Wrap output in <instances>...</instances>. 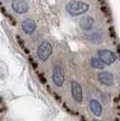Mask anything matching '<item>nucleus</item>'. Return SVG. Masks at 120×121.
<instances>
[{
	"label": "nucleus",
	"instance_id": "1",
	"mask_svg": "<svg viewBox=\"0 0 120 121\" xmlns=\"http://www.w3.org/2000/svg\"><path fill=\"white\" fill-rule=\"evenodd\" d=\"M90 9V5L83 1H71L66 4L65 10L71 16H79L86 13Z\"/></svg>",
	"mask_w": 120,
	"mask_h": 121
},
{
	"label": "nucleus",
	"instance_id": "2",
	"mask_svg": "<svg viewBox=\"0 0 120 121\" xmlns=\"http://www.w3.org/2000/svg\"><path fill=\"white\" fill-rule=\"evenodd\" d=\"M52 44L47 41H43V42L40 43V45L37 48V55H38L39 59L42 60V61H45V60L48 59L51 55H52Z\"/></svg>",
	"mask_w": 120,
	"mask_h": 121
},
{
	"label": "nucleus",
	"instance_id": "3",
	"mask_svg": "<svg viewBox=\"0 0 120 121\" xmlns=\"http://www.w3.org/2000/svg\"><path fill=\"white\" fill-rule=\"evenodd\" d=\"M64 79H65V75L63 69L60 65H56L52 72V80L54 84L58 87H61L64 83Z\"/></svg>",
	"mask_w": 120,
	"mask_h": 121
},
{
	"label": "nucleus",
	"instance_id": "4",
	"mask_svg": "<svg viewBox=\"0 0 120 121\" xmlns=\"http://www.w3.org/2000/svg\"><path fill=\"white\" fill-rule=\"evenodd\" d=\"M98 57L104 64H113L117 60V55L114 52L108 50H99Z\"/></svg>",
	"mask_w": 120,
	"mask_h": 121
},
{
	"label": "nucleus",
	"instance_id": "5",
	"mask_svg": "<svg viewBox=\"0 0 120 121\" xmlns=\"http://www.w3.org/2000/svg\"><path fill=\"white\" fill-rule=\"evenodd\" d=\"M71 91H72V96L74 100L78 103H81L82 98H83V95H82V88L80 86V84L77 81L73 80L71 83Z\"/></svg>",
	"mask_w": 120,
	"mask_h": 121
},
{
	"label": "nucleus",
	"instance_id": "6",
	"mask_svg": "<svg viewBox=\"0 0 120 121\" xmlns=\"http://www.w3.org/2000/svg\"><path fill=\"white\" fill-rule=\"evenodd\" d=\"M12 9L17 14H25L29 11V4L25 0H13Z\"/></svg>",
	"mask_w": 120,
	"mask_h": 121
},
{
	"label": "nucleus",
	"instance_id": "7",
	"mask_svg": "<svg viewBox=\"0 0 120 121\" xmlns=\"http://www.w3.org/2000/svg\"><path fill=\"white\" fill-rule=\"evenodd\" d=\"M98 80L101 84L107 85V86H111L114 83V76L111 72L103 71L98 74Z\"/></svg>",
	"mask_w": 120,
	"mask_h": 121
},
{
	"label": "nucleus",
	"instance_id": "8",
	"mask_svg": "<svg viewBox=\"0 0 120 121\" xmlns=\"http://www.w3.org/2000/svg\"><path fill=\"white\" fill-rule=\"evenodd\" d=\"M94 25H95V20L91 16H84L79 21V26L83 31H90L94 27Z\"/></svg>",
	"mask_w": 120,
	"mask_h": 121
},
{
	"label": "nucleus",
	"instance_id": "9",
	"mask_svg": "<svg viewBox=\"0 0 120 121\" xmlns=\"http://www.w3.org/2000/svg\"><path fill=\"white\" fill-rule=\"evenodd\" d=\"M22 30L26 35H32L36 30V22L31 18L24 19L22 21Z\"/></svg>",
	"mask_w": 120,
	"mask_h": 121
},
{
	"label": "nucleus",
	"instance_id": "10",
	"mask_svg": "<svg viewBox=\"0 0 120 121\" xmlns=\"http://www.w3.org/2000/svg\"><path fill=\"white\" fill-rule=\"evenodd\" d=\"M90 108H91L92 113L95 116H97V117H99L102 114V106L99 103L98 100H95V99L91 100V102H90Z\"/></svg>",
	"mask_w": 120,
	"mask_h": 121
},
{
	"label": "nucleus",
	"instance_id": "11",
	"mask_svg": "<svg viewBox=\"0 0 120 121\" xmlns=\"http://www.w3.org/2000/svg\"><path fill=\"white\" fill-rule=\"evenodd\" d=\"M102 34L100 32H94V33H91L87 35V38L91 42L93 43H100L102 41Z\"/></svg>",
	"mask_w": 120,
	"mask_h": 121
},
{
	"label": "nucleus",
	"instance_id": "12",
	"mask_svg": "<svg viewBox=\"0 0 120 121\" xmlns=\"http://www.w3.org/2000/svg\"><path fill=\"white\" fill-rule=\"evenodd\" d=\"M91 65L92 67H94V69H103L105 67V64L103 63L102 61H101L99 58H95V57H93L91 59Z\"/></svg>",
	"mask_w": 120,
	"mask_h": 121
}]
</instances>
